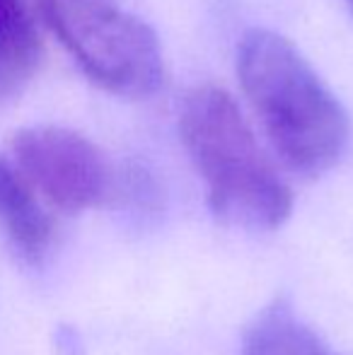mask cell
<instances>
[{
  "label": "cell",
  "instance_id": "6da1fadb",
  "mask_svg": "<svg viewBox=\"0 0 353 355\" xmlns=\"http://www.w3.org/2000/svg\"><path fill=\"white\" fill-rule=\"evenodd\" d=\"M237 75L278 157L320 177L346 153L349 114L305 56L271 29H250L237 46Z\"/></svg>",
  "mask_w": 353,
  "mask_h": 355
},
{
  "label": "cell",
  "instance_id": "7a4b0ae2",
  "mask_svg": "<svg viewBox=\"0 0 353 355\" xmlns=\"http://www.w3.org/2000/svg\"><path fill=\"white\" fill-rule=\"evenodd\" d=\"M179 136L201 174L211 211L230 225L276 230L291 218L293 193L259 148L235 99L198 85L179 114Z\"/></svg>",
  "mask_w": 353,
  "mask_h": 355
},
{
  "label": "cell",
  "instance_id": "3957f363",
  "mask_svg": "<svg viewBox=\"0 0 353 355\" xmlns=\"http://www.w3.org/2000/svg\"><path fill=\"white\" fill-rule=\"evenodd\" d=\"M80 71L119 97L143 99L165 78L157 37L117 0H34Z\"/></svg>",
  "mask_w": 353,
  "mask_h": 355
},
{
  "label": "cell",
  "instance_id": "277c9868",
  "mask_svg": "<svg viewBox=\"0 0 353 355\" xmlns=\"http://www.w3.org/2000/svg\"><path fill=\"white\" fill-rule=\"evenodd\" d=\"M12 153L34 191L63 213L97 208L114 191L112 169L102 150L73 128L27 126L15 133Z\"/></svg>",
  "mask_w": 353,
  "mask_h": 355
},
{
  "label": "cell",
  "instance_id": "5b68a950",
  "mask_svg": "<svg viewBox=\"0 0 353 355\" xmlns=\"http://www.w3.org/2000/svg\"><path fill=\"white\" fill-rule=\"evenodd\" d=\"M0 230L19 254L39 261L53 239V223L19 167L0 155Z\"/></svg>",
  "mask_w": 353,
  "mask_h": 355
},
{
  "label": "cell",
  "instance_id": "8992f818",
  "mask_svg": "<svg viewBox=\"0 0 353 355\" xmlns=\"http://www.w3.org/2000/svg\"><path fill=\"white\" fill-rule=\"evenodd\" d=\"M240 355H344L320 336L286 297L268 302L250 322Z\"/></svg>",
  "mask_w": 353,
  "mask_h": 355
},
{
  "label": "cell",
  "instance_id": "52a82bcc",
  "mask_svg": "<svg viewBox=\"0 0 353 355\" xmlns=\"http://www.w3.org/2000/svg\"><path fill=\"white\" fill-rule=\"evenodd\" d=\"M42 66V37L27 0H0V102L12 99Z\"/></svg>",
  "mask_w": 353,
  "mask_h": 355
},
{
  "label": "cell",
  "instance_id": "ba28073f",
  "mask_svg": "<svg viewBox=\"0 0 353 355\" xmlns=\"http://www.w3.org/2000/svg\"><path fill=\"white\" fill-rule=\"evenodd\" d=\"M346 5H349V8H351V12H353V0H346Z\"/></svg>",
  "mask_w": 353,
  "mask_h": 355
}]
</instances>
